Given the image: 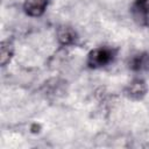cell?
Listing matches in <instances>:
<instances>
[{"label":"cell","instance_id":"7a4b0ae2","mask_svg":"<svg viewBox=\"0 0 149 149\" xmlns=\"http://www.w3.org/2000/svg\"><path fill=\"white\" fill-rule=\"evenodd\" d=\"M135 21L141 26L149 24V0H135L132 7Z\"/></svg>","mask_w":149,"mask_h":149},{"label":"cell","instance_id":"277c9868","mask_svg":"<svg viewBox=\"0 0 149 149\" xmlns=\"http://www.w3.org/2000/svg\"><path fill=\"white\" fill-rule=\"evenodd\" d=\"M129 69L135 72H144L149 71V54L148 52H140L134 55L129 59Z\"/></svg>","mask_w":149,"mask_h":149},{"label":"cell","instance_id":"3957f363","mask_svg":"<svg viewBox=\"0 0 149 149\" xmlns=\"http://www.w3.org/2000/svg\"><path fill=\"white\" fill-rule=\"evenodd\" d=\"M147 84L142 79H134L125 90V94L133 100H140L142 99L147 93Z\"/></svg>","mask_w":149,"mask_h":149},{"label":"cell","instance_id":"5b68a950","mask_svg":"<svg viewBox=\"0 0 149 149\" xmlns=\"http://www.w3.org/2000/svg\"><path fill=\"white\" fill-rule=\"evenodd\" d=\"M48 6V0H24L23 9L33 17L41 16Z\"/></svg>","mask_w":149,"mask_h":149},{"label":"cell","instance_id":"6da1fadb","mask_svg":"<svg viewBox=\"0 0 149 149\" xmlns=\"http://www.w3.org/2000/svg\"><path fill=\"white\" fill-rule=\"evenodd\" d=\"M116 50L111 47H99L90 51L87 56V65L92 69H99L108 65L115 58Z\"/></svg>","mask_w":149,"mask_h":149},{"label":"cell","instance_id":"52a82bcc","mask_svg":"<svg viewBox=\"0 0 149 149\" xmlns=\"http://www.w3.org/2000/svg\"><path fill=\"white\" fill-rule=\"evenodd\" d=\"M13 52H14V45H13L12 41H9V40L2 41L1 47H0V63L2 66L6 65L10 61Z\"/></svg>","mask_w":149,"mask_h":149},{"label":"cell","instance_id":"8992f818","mask_svg":"<svg viewBox=\"0 0 149 149\" xmlns=\"http://www.w3.org/2000/svg\"><path fill=\"white\" fill-rule=\"evenodd\" d=\"M57 36H58V41L61 44L63 45H70V44H74L77 41V34L76 31L68 26H63L59 27L58 31H57Z\"/></svg>","mask_w":149,"mask_h":149}]
</instances>
